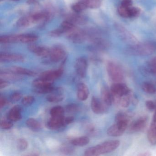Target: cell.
I'll return each instance as SVG.
<instances>
[{
  "instance_id": "6da1fadb",
  "label": "cell",
  "mask_w": 156,
  "mask_h": 156,
  "mask_svg": "<svg viewBox=\"0 0 156 156\" xmlns=\"http://www.w3.org/2000/svg\"><path fill=\"white\" fill-rule=\"evenodd\" d=\"M120 145L119 140H109L105 141L94 147L88 148L85 151L86 156H96L112 152L117 148Z\"/></svg>"
},
{
  "instance_id": "7a4b0ae2",
  "label": "cell",
  "mask_w": 156,
  "mask_h": 156,
  "mask_svg": "<svg viewBox=\"0 0 156 156\" xmlns=\"http://www.w3.org/2000/svg\"><path fill=\"white\" fill-rule=\"evenodd\" d=\"M156 46L151 43L136 44L130 47L127 52L130 55H148L152 54L156 51Z\"/></svg>"
},
{
  "instance_id": "3957f363",
  "label": "cell",
  "mask_w": 156,
  "mask_h": 156,
  "mask_svg": "<svg viewBox=\"0 0 156 156\" xmlns=\"http://www.w3.org/2000/svg\"><path fill=\"white\" fill-rule=\"evenodd\" d=\"M108 74L115 83H121L124 79V75L120 67L115 63L109 62L106 65Z\"/></svg>"
},
{
  "instance_id": "277c9868",
  "label": "cell",
  "mask_w": 156,
  "mask_h": 156,
  "mask_svg": "<svg viewBox=\"0 0 156 156\" xmlns=\"http://www.w3.org/2000/svg\"><path fill=\"white\" fill-rule=\"evenodd\" d=\"M110 91L113 96L114 102L115 99L128 94L131 90L125 84L121 83H115L111 85Z\"/></svg>"
},
{
  "instance_id": "5b68a950",
  "label": "cell",
  "mask_w": 156,
  "mask_h": 156,
  "mask_svg": "<svg viewBox=\"0 0 156 156\" xmlns=\"http://www.w3.org/2000/svg\"><path fill=\"white\" fill-rule=\"evenodd\" d=\"M129 122L119 121L116 122L108 129L107 133L110 136L117 137L122 136L128 126Z\"/></svg>"
},
{
  "instance_id": "8992f818",
  "label": "cell",
  "mask_w": 156,
  "mask_h": 156,
  "mask_svg": "<svg viewBox=\"0 0 156 156\" xmlns=\"http://www.w3.org/2000/svg\"><path fill=\"white\" fill-rule=\"evenodd\" d=\"M147 122L148 118L147 116L140 117L130 124L129 126V131L131 133L141 131L146 127Z\"/></svg>"
},
{
  "instance_id": "52a82bcc",
  "label": "cell",
  "mask_w": 156,
  "mask_h": 156,
  "mask_svg": "<svg viewBox=\"0 0 156 156\" xmlns=\"http://www.w3.org/2000/svg\"><path fill=\"white\" fill-rule=\"evenodd\" d=\"M75 69L78 76L84 78L87 75V61L84 57H80L76 59L75 63Z\"/></svg>"
},
{
  "instance_id": "ba28073f",
  "label": "cell",
  "mask_w": 156,
  "mask_h": 156,
  "mask_svg": "<svg viewBox=\"0 0 156 156\" xmlns=\"http://www.w3.org/2000/svg\"><path fill=\"white\" fill-rule=\"evenodd\" d=\"M91 107L92 111L96 114H104L107 110V106L103 103L102 100L95 97H93L91 99Z\"/></svg>"
},
{
  "instance_id": "9c48e42d",
  "label": "cell",
  "mask_w": 156,
  "mask_h": 156,
  "mask_svg": "<svg viewBox=\"0 0 156 156\" xmlns=\"http://www.w3.org/2000/svg\"><path fill=\"white\" fill-rule=\"evenodd\" d=\"M63 73V68L62 67L57 70L45 71L40 75V77L48 81L54 82V80L60 78Z\"/></svg>"
},
{
  "instance_id": "30bf717a",
  "label": "cell",
  "mask_w": 156,
  "mask_h": 156,
  "mask_svg": "<svg viewBox=\"0 0 156 156\" xmlns=\"http://www.w3.org/2000/svg\"><path fill=\"white\" fill-rule=\"evenodd\" d=\"M64 117H52L47 122V127L52 130H59L66 126L64 122Z\"/></svg>"
},
{
  "instance_id": "8fae6325",
  "label": "cell",
  "mask_w": 156,
  "mask_h": 156,
  "mask_svg": "<svg viewBox=\"0 0 156 156\" xmlns=\"http://www.w3.org/2000/svg\"><path fill=\"white\" fill-rule=\"evenodd\" d=\"M66 52L63 49L60 47H55L51 49L49 57L51 62H58L64 59Z\"/></svg>"
},
{
  "instance_id": "7c38bea8",
  "label": "cell",
  "mask_w": 156,
  "mask_h": 156,
  "mask_svg": "<svg viewBox=\"0 0 156 156\" xmlns=\"http://www.w3.org/2000/svg\"><path fill=\"white\" fill-rule=\"evenodd\" d=\"M116 26L117 30L118 31L119 33L120 34L121 37L123 38V40L127 42L133 44H136L137 43V40L136 38L127 30L120 25H118Z\"/></svg>"
},
{
  "instance_id": "4fadbf2b",
  "label": "cell",
  "mask_w": 156,
  "mask_h": 156,
  "mask_svg": "<svg viewBox=\"0 0 156 156\" xmlns=\"http://www.w3.org/2000/svg\"><path fill=\"white\" fill-rule=\"evenodd\" d=\"M28 49L36 55L42 57H46L49 56L51 49L42 46H38L34 44H30L28 46Z\"/></svg>"
},
{
  "instance_id": "5bb4252c",
  "label": "cell",
  "mask_w": 156,
  "mask_h": 156,
  "mask_svg": "<svg viewBox=\"0 0 156 156\" xmlns=\"http://www.w3.org/2000/svg\"><path fill=\"white\" fill-rule=\"evenodd\" d=\"M24 60V56L22 55L4 52L0 54V61L1 62H20Z\"/></svg>"
},
{
  "instance_id": "9a60e30c",
  "label": "cell",
  "mask_w": 156,
  "mask_h": 156,
  "mask_svg": "<svg viewBox=\"0 0 156 156\" xmlns=\"http://www.w3.org/2000/svg\"><path fill=\"white\" fill-rule=\"evenodd\" d=\"M89 91L87 86L83 83L78 84L77 87V97L80 101H85L88 98Z\"/></svg>"
},
{
  "instance_id": "2e32d148",
  "label": "cell",
  "mask_w": 156,
  "mask_h": 156,
  "mask_svg": "<svg viewBox=\"0 0 156 156\" xmlns=\"http://www.w3.org/2000/svg\"><path fill=\"white\" fill-rule=\"evenodd\" d=\"M22 108L20 106L13 107L8 113V119L12 122L19 121L22 118Z\"/></svg>"
},
{
  "instance_id": "e0dca14e",
  "label": "cell",
  "mask_w": 156,
  "mask_h": 156,
  "mask_svg": "<svg viewBox=\"0 0 156 156\" xmlns=\"http://www.w3.org/2000/svg\"><path fill=\"white\" fill-rule=\"evenodd\" d=\"M101 100L108 107L112 105L113 102V96L110 89L109 90L107 87H103L101 89Z\"/></svg>"
},
{
  "instance_id": "ac0fdd59",
  "label": "cell",
  "mask_w": 156,
  "mask_h": 156,
  "mask_svg": "<svg viewBox=\"0 0 156 156\" xmlns=\"http://www.w3.org/2000/svg\"><path fill=\"white\" fill-rule=\"evenodd\" d=\"M55 93H51L52 94L48 95L46 96V100L50 103H57L63 100L64 98L63 94H62V90L61 88H57L54 90Z\"/></svg>"
},
{
  "instance_id": "d6986e66",
  "label": "cell",
  "mask_w": 156,
  "mask_h": 156,
  "mask_svg": "<svg viewBox=\"0 0 156 156\" xmlns=\"http://www.w3.org/2000/svg\"><path fill=\"white\" fill-rule=\"evenodd\" d=\"M68 38L70 41L75 43H81L85 40L83 33L79 30H75V29L69 32Z\"/></svg>"
},
{
  "instance_id": "ffe728a7",
  "label": "cell",
  "mask_w": 156,
  "mask_h": 156,
  "mask_svg": "<svg viewBox=\"0 0 156 156\" xmlns=\"http://www.w3.org/2000/svg\"><path fill=\"white\" fill-rule=\"evenodd\" d=\"M9 70L12 73L18 75H23L34 76L36 74V73L34 71L29 70L26 68H23V67H20V66H12V67H11Z\"/></svg>"
},
{
  "instance_id": "44dd1931",
  "label": "cell",
  "mask_w": 156,
  "mask_h": 156,
  "mask_svg": "<svg viewBox=\"0 0 156 156\" xmlns=\"http://www.w3.org/2000/svg\"><path fill=\"white\" fill-rule=\"evenodd\" d=\"M38 36L34 34H26L17 35V42L31 43L38 40Z\"/></svg>"
},
{
  "instance_id": "7402d4cb",
  "label": "cell",
  "mask_w": 156,
  "mask_h": 156,
  "mask_svg": "<svg viewBox=\"0 0 156 156\" xmlns=\"http://www.w3.org/2000/svg\"><path fill=\"white\" fill-rule=\"evenodd\" d=\"M149 141L152 145H156V121L152 120L147 132Z\"/></svg>"
},
{
  "instance_id": "603a6c76",
  "label": "cell",
  "mask_w": 156,
  "mask_h": 156,
  "mask_svg": "<svg viewBox=\"0 0 156 156\" xmlns=\"http://www.w3.org/2000/svg\"><path fill=\"white\" fill-rule=\"evenodd\" d=\"M53 82L39 77V78H37L33 81L32 86L33 89H38V88H42L45 87L53 85Z\"/></svg>"
},
{
  "instance_id": "cb8c5ba5",
  "label": "cell",
  "mask_w": 156,
  "mask_h": 156,
  "mask_svg": "<svg viewBox=\"0 0 156 156\" xmlns=\"http://www.w3.org/2000/svg\"><path fill=\"white\" fill-rule=\"evenodd\" d=\"M90 142L89 138L85 136L78 137L76 138L73 139L71 141V144L74 146L77 147H83L86 146Z\"/></svg>"
},
{
  "instance_id": "d4e9b609",
  "label": "cell",
  "mask_w": 156,
  "mask_h": 156,
  "mask_svg": "<svg viewBox=\"0 0 156 156\" xmlns=\"http://www.w3.org/2000/svg\"><path fill=\"white\" fill-rule=\"evenodd\" d=\"M34 23L31 15L27 17H23L17 22V26L19 27H26Z\"/></svg>"
},
{
  "instance_id": "484cf974",
  "label": "cell",
  "mask_w": 156,
  "mask_h": 156,
  "mask_svg": "<svg viewBox=\"0 0 156 156\" xmlns=\"http://www.w3.org/2000/svg\"><path fill=\"white\" fill-rule=\"evenodd\" d=\"M65 109L60 106L54 107L50 111V115L52 117H64Z\"/></svg>"
},
{
  "instance_id": "4316f807",
  "label": "cell",
  "mask_w": 156,
  "mask_h": 156,
  "mask_svg": "<svg viewBox=\"0 0 156 156\" xmlns=\"http://www.w3.org/2000/svg\"><path fill=\"white\" fill-rule=\"evenodd\" d=\"M0 76H1V78H3L4 79L5 78V79H9V80H19L21 78V77L19 76V75L12 73L9 70L1 71Z\"/></svg>"
},
{
  "instance_id": "83f0119b",
  "label": "cell",
  "mask_w": 156,
  "mask_h": 156,
  "mask_svg": "<svg viewBox=\"0 0 156 156\" xmlns=\"http://www.w3.org/2000/svg\"><path fill=\"white\" fill-rule=\"evenodd\" d=\"M28 127L33 130H39L42 128V126L39 121L33 118H30L26 121Z\"/></svg>"
},
{
  "instance_id": "f1b7e54d",
  "label": "cell",
  "mask_w": 156,
  "mask_h": 156,
  "mask_svg": "<svg viewBox=\"0 0 156 156\" xmlns=\"http://www.w3.org/2000/svg\"><path fill=\"white\" fill-rule=\"evenodd\" d=\"M141 88L145 93L149 94H154L156 92L155 86L149 82H144L141 85Z\"/></svg>"
},
{
  "instance_id": "f546056e",
  "label": "cell",
  "mask_w": 156,
  "mask_h": 156,
  "mask_svg": "<svg viewBox=\"0 0 156 156\" xmlns=\"http://www.w3.org/2000/svg\"><path fill=\"white\" fill-rule=\"evenodd\" d=\"M87 6L86 2L84 1H82L80 2L75 3L72 6V9L73 11L76 13H79L87 9Z\"/></svg>"
},
{
  "instance_id": "4dcf8cb0",
  "label": "cell",
  "mask_w": 156,
  "mask_h": 156,
  "mask_svg": "<svg viewBox=\"0 0 156 156\" xmlns=\"http://www.w3.org/2000/svg\"><path fill=\"white\" fill-rule=\"evenodd\" d=\"M131 115L126 112H120L116 114L115 117V122L119 121H126L129 122Z\"/></svg>"
},
{
  "instance_id": "1f68e13d",
  "label": "cell",
  "mask_w": 156,
  "mask_h": 156,
  "mask_svg": "<svg viewBox=\"0 0 156 156\" xmlns=\"http://www.w3.org/2000/svg\"><path fill=\"white\" fill-rule=\"evenodd\" d=\"M1 43L7 44L17 42V35H4L0 37Z\"/></svg>"
},
{
  "instance_id": "d6a6232c",
  "label": "cell",
  "mask_w": 156,
  "mask_h": 156,
  "mask_svg": "<svg viewBox=\"0 0 156 156\" xmlns=\"http://www.w3.org/2000/svg\"><path fill=\"white\" fill-rule=\"evenodd\" d=\"M86 2L87 8L96 9L99 8L102 4V0H84Z\"/></svg>"
},
{
  "instance_id": "836d02e7",
  "label": "cell",
  "mask_w": 156,
  "mask_h": 156,
  "mask_svg": "<svg viewBox=\"0 0 156 156\" xmlns=\"http://www.w3.org/2000/svg\"><path fill=\"white\" fill-rule=\"evenodd\" d=\"M61 27L65 33H68L75 29L74 24L69 21H65L62 23Z\"/></svg>"
},
{
  "instance_id": "e575fe53",
  "label": "cell",
  "mask_w": 156,
  "mask_h": 156,
  "mask_svg": "<svg viewBox=\"0 0 156 156\" xmlns=\"http://www.w3.org/2000/svg\"><path fill=\"white\" fill-rule=\"evenodd\" d=\"M130 8L123 7L120 5L118 9V12L121 17L124 18H129Z\"/></svg>"
},
{
  "instance_id": "d590c367",
  "label": "cell",
  "mask_w": 156,
  "mask_h": 156,
  "mask_svg": "<svg viewBox=\"0 0 156 156\" xmlns=\"http://www.w3.org/2000/svg\"><path fill=\"white\" fill-rule=\"evenodd\" d=\"M29 144L24 139H20L17 142V148L19 150L24 151L28 148Z\"/></svg>"
},
{
  "instance_id": "8d00e7d4",
  "label": "cell",
  "mask_w": 156,
  "mask_h": 156,
  "mask_svg": "<svg viewBox=\"0 0 156 156\" xmlns=\"http://www.w3.org/2000/svg\"><path fill=\"white\" fill-rule=\"evenodd\" d=\"M147 70L149 73L156 75V57L151 59L148 65Z\"/></svg>"
},
{
  "instance_id": "74e56055",
  "label": "cell",
  "mask_w": 156,
  "mask_h": 156,
  "mask_svg": "<svg viewBox=\"0 0 156 156\" xmlns=\"http://www.w3.org/2000/svg\"><path fill=\"white\" fill-rule=\"evenodd\" d=\"M66 110L68 113H73L77 112L79 110V107L76 104H71L66 106Z\"/></svg>"
},
{
  "instance_id": "f35d334b",
  "label": "cell",
  "mask_w": 156,
  "mask_h": 156,
  "mask_svg": "<svg viewBox=\"0 0 156 156\" xmlns=\"http://www.w3.org/2000/svg\"><path fill=\"white\" fill-rule=\"evenodd\" d=\"M13 124L11 120L3 119L1 121V127L2 129H9L13 126Z\"/></svg>"
},
{
  "instance_id": "ab89813d",
  "label": "cell",
  "mask_w": 156,
  "mask_h": 156,
  "mask_svg": "<svg viewBox=\"0 0 156 156\" xmlns=\"http://www.w3.org/2000/svg\"><path fill=\"white\" fill-rule=\"evenodd\" d=\"M72 22H74V23H77L79 24H84L86 22V20L84 17L83 16H79V15H75L72 18Z\"/></svg>"
},
{
  "instance_id": "60d3db41",
  "label": "cell",
  "mask_w": 156,
  "mask_h": 156,
  "mask_svg": "<svg viewBox=\"0 0 156 156\" xmlns=\"http://www.w3.org/2000/svg\"><path fill=\"white\" fill-rule=\"evenodd\" d=\"M35 101L34 97L32 96H27L23 98L22 103L24 106H29L33 104Z\"/></svg>"
},
{
  "instance_id": "b9f144b4",
  "label": "cell",
  "mask_w": 156,
  "mask_h": 156,
  "mask_svg": "<svg viewBox=\"0 0 156 156\" xmlns=\"http://www.w3.org/2000/svg\"><path fill=\"white\" fill-rule=\"evenodd\" d=\"M140 10L136 7H131L129 11V18H134L137 17L140 14Z\"/></svg>"
},
{
  "instance_id": "7bdbcfd3",
  "label": "cell",
  "mask_w": 156,
  "mask_h": 156,
  "mask_svg": "<svg viewBox=\"0 0 156 156\" xmlns=\"http://www.w3.org/2000/svg\"><path fill=\"white\" fill-rule=\"evenodd\" d=\"M64 33L65 32L63 30L61 27H60L59 29H56V30H54L50 32L49 34L50 36H51V37H57L61 36L62 34Z\"/></svg>"
},
{
  "instance_id": "ee69618b",
  "label": "cell",
  "mask_w": 156,
  "mask_h": 156,
  "mask_svg": "<svg viewBox=\"0 0 156 156\" xmlns=\"http://www.w3.org/2000/svg\"><path fill=\"white\" fill-rule=\"evenodd\" d=\"M61 151L64 154H71L74 153V149L73 148L69 146H63L61 148Z\"/></svg>"
},
{
  "instance_id": "f6af8a7d",
  "label": "cell",
  "mask_w": 156,
  "mask_h": 156,
  "mask_svg": "<svg viewBox=\"0 0 156 156\" xmlns=\"http://www.w3.org/2000/svg\"><path fill=\"white\" fill-rule=\"evenodd\" d=\"M22 98V95L19 92H15L11 96V99L13 102H17L20 100Z\"/></svg>"
},
{
  "instance_id": "bcb514c9",
  "label": "cell",
  "mask_w": 156,
  "mask_h": 156,
  "mask_svg": "<svg viewBox=\"0 0 156 156\" xmlns=\"http://www.w3.org/2000/svg\"><path fill=\"white\" fill-rule=\"evenodd\" d=\"M146 106L147 108L150 111H152L156 108V104L151 100L146 101Z\"/></svg>"
},
{
  "instance_id": "7dc6e473",
  "label": "cell",
  "mask_w": 156,
  "mask_h": 156,
  "mask_svg": "<svg viewBox=\"0 0 156 156\" xmlns=\"http://www.w3.org/2000/svg\"><path fill=\"white\" fill-rule=\"evenodd\" d=\"M132 0H123L121 3V6L123 7L129 8L132 7Z\"/></svg>"
},
{
  "instance_id": "c3c4849f",
  "label": "cell",
  "mask_w": 156,
  "mask_h": 156,
  "mask_svg": "<svg viewBox=\"0 0 156 156\" xmlns=\"http://www.w3.org/2000/svg\"><path fill=\"white\" fill-rule=\"evenodd\" d=\"M9 85V83L8 81L3 80L2 78L0 79V89L5 88Z\"/></svg>"
},
{
  "instance_id": "681fc988",
  "label": "cell",
  "mask_w": 156,
  "mask_h": 156,
  "mask_svg": "<svg viewBox=\"0 0 156 156\" xmlns=\"http://www.w3.org/2000/svg\"><path fill=\"white\" fill-rule=\"evenodd\" d=\"M74 118L73 116L67 117L65 118L64 119L65 124L66 126L72 124L74 122Z\"/></svg>"
},
{
  "instance_id": "f907efd6",
  "label": "cell",
  "mask_w": 156,
  "mask_h": 156,
  "mask_svg": "<svg viewBox=\"0 0 156 156\" xmlns=\"http://www.w3.org/2000/svg\"><path fill=\"white\" fill-rule=\"evenodd\" d=\"M8 101L7 99L4 97L2 95H1L0 97V106H1V108H2L4 107L5 105H7Z\"/></svg>"
},
{
  "instance_id": "816d5d0a",
  "label": "cell",
  "mask_w": 156,
  "mask_h": 156,
  "mask_svg": "<svg viewBox=\"0 0 156 156\" xmlns=\"http://www.w3.org/2000/svg\"><path fill=\"white\" fill-rule=\"evenodd\" d=\"M151 154L148 152H143L141 154H139V156H151Z\"/></svg>"
},
{
  "instance_id": "f5cc1de1",
  "label": "cell",
  "mask_w": 156,
  "mask_h": 156,
  "mask_svg": "<svg viewBox=\"0 0 156 156\" xmlns=\"http://www.w3.org/2000/svg\"><path fill=\"white\" fill-rule=\"evenodd\" d=\"M27 3L29 4H34V3H36V1H35V0H29L27 2Z\"/></svg>"
},
{
  "instance_id": "db71d44e",
  "label": "cell",
  "mask_w": 156,
  "mask_h": 156,
  "mask_svg": "<svg viewBox=\"0 0 156 156\" xmlns=\"http://www.w3.org/2000/svg\"><path fill=\"white\" fill-rule=\"evenodd\" d=\"M13 1H20V0H12Z\"/></svg>"
},
{
  "instance_id": "11a10c76",
  "label": "cell",
  "mask_w": 156,
  "mask_h": 156,
  "mask_svg": "<svg viewBox=\"0 0 156 156\" xmlns=\"http://www.w3.org/2000/svg\"><path fill=\"white\" fill-rule=\"evenodd\" d=\"M155 114H156V108H155Z\"/></svg>"
},
{
  "instance_id": "9f6ffc18",
  "label": "cell",
  "mask_w": 156,
  "mask_h": 156,
  "mask_svg": "<svg viewBox=\"0 0 156 156\" xmlns=\"http://www.w3.org/2000/svg\"><path fill=\"white\" fill-rule=\"evenodd\" d=\"M0 1H3V0H0Z\"/></svg>"
}]
</instances>
